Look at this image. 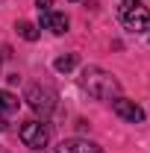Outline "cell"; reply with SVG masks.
I'll return each instance as SVG.
<instances>
[{
  "label": "cell",
  "instance_id": "cell-1",
  "mask_svg": "<svg viewBox=\"0 0 150 153\" xmlns=\"http://www.w3.org/2000/svg\"><path fill=\"white\" fill-rule=\"evenodd\" d=\"M79 85H82L94 100H115V97L121 94V82H118L109 71L94 68V65L79 74Z\"/></svg>",
  "mask_w": 150,
  "mask_h": 153
},
{
  "label": "cell",
  "instance_id": "cell-2",
  "mask_svg": "<svg viewBox=\"0 0 150 153\" xmlns=\"http://www.w3.org/2000/svg\"><path fill=\"white\" fill-rule=\"evenodd\" d=\"M118 18L124 24V30H130V33H147L150 30V9L144 3H138V0H121V6H118Z\"/></svg>",
  "mask_w": 150,
  "mask_h": 153
},
{
  "label": "cell",
  "instance_id": "cell-3",
  "mask_svg": "<svg viewBox=\"0 0 150 153\" xmlns=\"http://www.w3.org/2000/svg\"><path fill=\"white\" fill-rule=\"evenodd\" d=\"M27 103H30V109L38 115H50L56 109V91L50 88V85H38L33 82L30 88H27V97H24Z\"/></svg>",
  "mask_w": 150,
  "mask_h": 153
},
{
  "label": "cell",
  "instance_id": "cell-4",
  "mask_svg": "<svg viewBox=\"0 0 150 153\" xmlns=\"http://www.w3.org/2000/svg\"><path fill=\"white\" fill-rule=\"evenodd\" d=\"M21 141L33 150H41L50 141V127L41 121H27V124H21Z\"/></svg>",
  "mask_w": 150,
  "mask_h": 153
},
{
  "label": "cell",
  "instance_id": "cell-5",
  "mask_svg": "<svg viewBox=\"0 0 150 153\" xmlns=\"http://www.w3.org/2000/svg\"><path fill=\"white\" fill-rule=\"evenodd\" d=\"M112 112L118 118H124V121H130V124H141L144 121V109L138 103H132V100H124V97H115L112 100Z\"/></svg>",
  "mask_w": 150,
  "mask_h": 153
},
{
  "label": "cell",
  "instance_id": "cell-6",
  "mask_svg": "<svg viewBox=\"0 0 150 153\" xmlns=\"http://www.w3.org/2000/svg\"><path fill=\"white\" fill-rule=\"evenodd\" d=\"M41 27L44 30H50L53 36H65L68 33V18L62 15V12H41Z\"/></svg>",
  "mask_w": 150,
  "mask_h": 153
},
{
  "label": "cell",
  "instance_id": "cell-7",
  "mask_svg": "<svg viewBox=\"0 0 150 153\" xmlns=\"http://www.w3.org/2000/svg\"><path fill=\"white\" fill-rule=\"evenodd\" d=\"M53 153H100V147L94 141H85V138H68L62 141Z\"/></svg>",
  "mask_w": 150,
  "mask_h": 153
},
{
  "label": "cell",
  "instance_id": "cell-8",
  "mask_svg": "<svg viewBox=\"0 0 150 153\" xmlns=\"http://www.w3.org/2000/svg\"><path fill=\"white\" fill-rule=\"evenodd\" d=\"M18 109V97L12 94V91H3L0 88V115H9Z\"/></svg>",
  "mask_w": 150,
  "mask_h": 153
},
{
  "label": "cell",
  "instance_id": "cell-9",
  "mask_svg": "<svg viewBox=\"0 0 150 153\" xmlns=\"http://www.w3.org/2000/svg\"><path fill=\"white\" fill-rule=\"evenodd\" d=\"M15 30H18V36L27 38V41H36V38H38V27H36V24H30V21H21Z\"/></svg>",
  "mask_w": 150,
  "mask_h": 153
},
{
  "label": "cell",
  "instance_id": "cell-10",
  "mask_svg": "<svg viewBox=\"0 0 150 153\" xmlns=\"http://www.w3.org/2000/svg\"><path fill=\"white\" fill-rule=\"evenodd\" d=\"M74 65H76V56H74V53H68V56H59V59H56V71H62V74L74 71Z\"/></svg>",
  "mask_w": 150,
  "mask_h": 153
},
{
  "label": "cell",
  "instance_id": "cell-11",
  "mask_svg": "<svg viewBox=\"0 0 150 153\" xmlns=\"http://www.w3.org/2000/svg\"><path fill=\"white\" fill-rule=\"evenodd\" d=\"M38 3V12H50V6H53V0H36Z\"/></svg>",
  "mask_w": 150,
  "mask_h": 153
},
{
  "label": "cell",
  "instance_id": "cell-12",
  "mask_svg": "<svg viewBox=\"0 0 150 153\" xmlns=\"http://www.w3.org/2000/svg\"><path fill=\"white\" fill-rule=\"evenodd\" d=\"M6 127H9V124H6V118H0V130H6Z\"/></svg>",
  "mask_w": 150,
  "mask_h": 153
}]
</instances>
